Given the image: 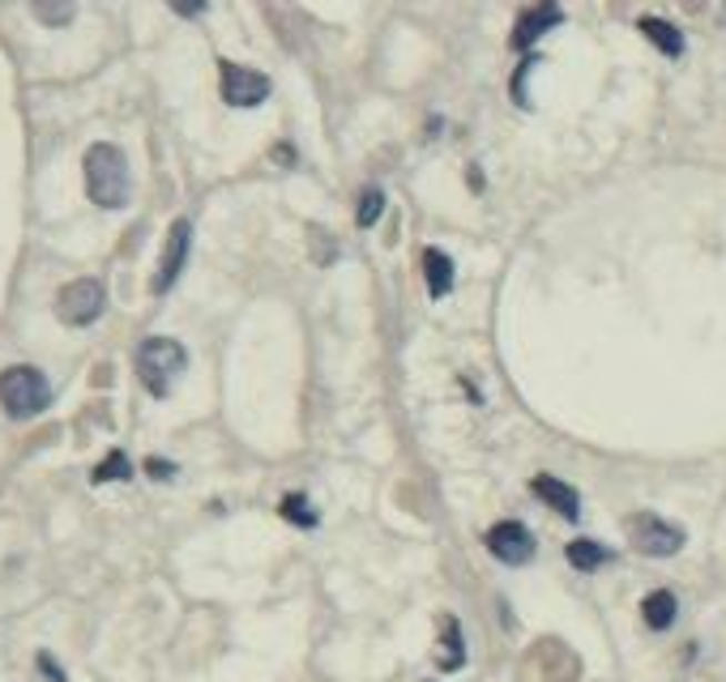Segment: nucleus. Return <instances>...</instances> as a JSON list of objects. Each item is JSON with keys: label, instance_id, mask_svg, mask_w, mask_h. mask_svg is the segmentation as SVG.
<instances>
[{"label": "nucleus", "instance_id": "1", "mask_svg": "<svg viewBox=\"0 0 726 682\" xmlns=\"http://www.w3.org/2000/svg\"><path fill=\"white\" fill-rule=\"evenodd\" d=\"M85 192L99 210H124L129 205V159L115 150L112 141H99L85 150Z\"/></svg>", "mask_w": 726, "mask_h": 682}, {"label": "nucleus", "instance_id": "2", "mask_svg": "<svg viewBox=\"0 0 726 682\" xmlns=\"http://www.w3.org/2000/svg\"><path fill=\"white\" fill-rule=\"evenodd\" d=\"M0 406L18 423L39 418L43 409L52 406V384H48V376L39 367H27V363L9 367V371H0Z\"/></svg>", "mask_w": 726, "mask_h": 682}, {"label": "nucleus", "instance_id": "3", "mask_svg": "<svg viewBox=\"0 0 726 682\" xmlns=\"http://www.w3.org/2000/svg\"><path fill=\"white\" fill-rule=\"evenodd\" d=\"M189 367V350L175 337H145L138 346V376L154 397H168Z\"/></svg>", "mask_w": 726, "mask_h": 682}, {"label": "nucleus", "instance_id": "4", "mask_svg": "<svg viewBox=\"0 0 726 682\" xmlns=\"http://www.w3.org/2000/svg\"><path fill=\"white\" fill-rule=\"evenodd\" d=\"M103 312H108V291H103L99 277H78V282H69V286H60L57 316L64 325L85 328V325H94Z\"/></svg>", "mask_w": 726, "mask_h": 682}, {"label": "nucleus", "instance_id": "5", "mask_svg": "<svg viewBox=\"0 0 726 682\" xmlns=\"http://www.w3.org/2000/svg\"><path fill=\"white\" fill-rule=\"evenodd\" d=\"M624 529H628V542L637 546L642 554H649V559H670V554L684 550V529L654 517V512H633L624 520Z\"/></svg>", "mask_w": 726, "mask_h": 682}, {"label": "nucleus", "instance_id": "6", "mask_svg": "<svg viewBox=\"0 0 726 682\" xmlns=\"http://www.w3.org/2000/svg\"><path fill=\"white\" fill-rule=\"evenodd\" d=\"M219 85H223V99L231 108H261L270 99V78L249 69V64H235V60H223Z\"/></svg>", "mask_w": 726, "mask_h": 682}, {"label": "nucleus", "instance_id": "7", "mask_svg": "<svg viewBox=\"0 0 726 682\" xmlns=\"http://www.w3.org/2000/svg\"><path fill=\"white\" fill-rule=\"evenodd\" d=\"M487 550L508 568H526L534 559V533L522 520H501L496 529H487Z\"/></svg>", "mask_w": 726, "mask_h": 682}, {"label": "nucleus", "instance_id": "8", "mask_svg": "<svg viewBox=\"0 0 726 682\" xmlns=\"http://www.w3.org/2000/svg\"><path fill=\"white\" fill-rule=\"evenodd\" d=\"M189 247H193V222L189 218L171 222L168 247H163V261H159V273H154V291H159V295H168L171 286H175V277L184 273V265H189Z\"/></svg>", "mask_w": 726, "mask_h": 682}, {"label": "nucleus", "instance_id": "9", "mask_svg": "<svg viewBox=\"0 0 726 682\" xmlns=\"http://www.w3.org/2000/svg\"><path fill=\"white\" fill-rule=\"evenodd\" d=\"M531 491L547 503V508H556L559 517L577 520L582 517V495L573 491L568 482H559V478H552V474H538V478H531Z\"/></svg>", "mask_w": 726, "mask_h": 682}, {"label": "nucleus", "instance_id": "10", "mask_svg": "<svg viewBox=\"0 0 726 682\" xmlns=\"http://www.w3.org/2000/svg\"><path fill=\"white\" fill-rule=\"evenodd\" d=\"M564 22V9L559 4H538L531 13H522V22H517V34H513V48L517 52H526L531 43H538L547 30H556Z\"/></svg>", "mask_w": 726, "mask_h": 682}, {"label": "nucleus", "instance_id": "11", "mask_svg": "<svg viewBox=\"0 0 726 682\" xmlns=\"http://www.w3.org/2000/svg\"><path fill=\"white\" fill-rule=\"evenodd\" d=\"M423 273H427V295L432 299H445L448 291H453V261H448V252L427 247L423 252Z\"/></svg>", "mask_w": 726, "mask_h": 682}, {"label": "nucleus", "instance_id": "12", "mask_svg": "<svg viewBox=\"0 0 726 682\" xmlns=\"http://www.w3.org/2000/svg\"><path fill=\"white\" fill-rule=\"evenodd\" d=\"M675 614H679V601H675L670 589H654V593L642 601V619L649 631H667L670 623H675Z\"/></svg>", "mask_w": 726, "mask_h": 682}, {"label": "nucleus", "instance_id": "13", "mask_svg": "<svg viewBox=\"0 0 726 682\" xmlns=\"http://www.w3.org/2000/svg\"><path fill=\"white\" fill-rule=\"evenodd\" d=\"M564 559L577 568V572H598L603 563H612L615 554L607 550L603 542H594V538H577V542H568V550H564Z\"/></svg>", "mask_w": 726, "mask_h": 682}, {"label": "nucleus", "instance_id": "14", "mask_svg": "<svg viewBox=\"0 0 726 682\" xmlns=\"http://www.w3.org/2000/svg\"><path fill=\"white\" fill-rule=\"evenodd\" d=\"M637 30H642L645 39H649L663 55H684V34H679V27H670L663 18H642Z\"/></svg>", "mask_w": 726, "mask_h": 682}, {"label": "nucleus", "instance_id": "15", "mask_svg": "<svg viewBox=\"0 0 726 682\" xmlns=\"http://www.w3.org/2000/svg\"><path fill=\"white\" fill-rule=\"evenodd\" d=\"M441 628H445V640H441V656H436V665H441L445 674H453V670L466 665V644H462V628H457V619H445Z\"/></svg>", "mask_w": 726, "mask_h": 682}, {"label": "nucleus", "instance_id": "16", "mask_svg": "<svg viewBox=\"0 0 726 682\" xmlns=\"http://www.w3.org/2000/svg\"><path fill=\"white\" fill-rule=\"evenodd\" d=\"M129 474H133L129 457H124V452H112L108 461H99V469H94V482H124Z\"/></svg>", "mask_w": 726, "mask_h": 682}, {"label": "nucleus", "instance_id": "17", "mask_svg": "<svg viewBox=\"0 0 726 682\" xmlns=\"http://www.w3.org/2000/svg\"><path fill=\"white\" fill-rule=\"evenodd\" d=\"M385 214V192L381 189H367L360 196V210H355V218H360V226H372V222Z\"/></svg>", "mask_w": 726, "mask_h": 682}, {"label": "nucleus", "instance_id": "18", "mask_svg": "<svg viewBox=\"0 0 726 682\" xmlns=\"http://www.w3.org/2000/svg\"><path fill=\"white\" fill-rule=\"evenodd\" d=\"M282 517H286V520H300V525H307V529L316 525V512H307V499H304V495H286V499H282Z\"/></svg>", "mask_w": 726, "mask_h": 682}, {"label": "nucleus", "instance_id": "19", "mask_svg": "<svg viewBox=\"0 0 726 682\" xmlns=\"http://www.w3.org/2000/svg\"><path fill=\"white\" fill-rule=\"evenodd\" d=\"M73 13H78V4H34V18H43V22H52V27L73 22Z\"/></svg>", "mask_w": 726, "mask_h": 682}, {"label": "nucleus", "instance_id": "20", "mask_svg": "<svg viewBox=\"0 0 726 682\" xmlns=\"http://www.w3.org/2000/svg\"><path fill=\"white\" fill-rule=\"evenodd\" d=\"M39 670L48 674V682H69V679H64V670H60L57 661H52V653H39Z\"/></svg>", "mask_w": 726, "mask_h": 682}, {"label": "nucleus", "instance_id": "21", "mask_svg": "<svg viewBox=\"0 0 726 682\" xmlns=\"http://www.w3.org/2000/svg\"><path fill=\"white\" fill-rule=\"evenodd\" d=\"M145 469H150V478H154V482H159V478H163V482H171V478H175V465L159 461V457H154V461H145Z\"/></svg>", "mask_w": 726, "mask_h": 682}, {"label": "nucleus", "instance_id": "22", "mask_svg": "<svg viewBox=\"0 0 726 682\" xmlns=\"http://www.w3.org/2000/svg\"><path fill=\"white\" fill-rule=\"evenodd\" d=\"M175 13L180 18H196V13H205V4H175Z\"/></svg>", "mask_w": 726, "mask_h": 682}]
</instances>
